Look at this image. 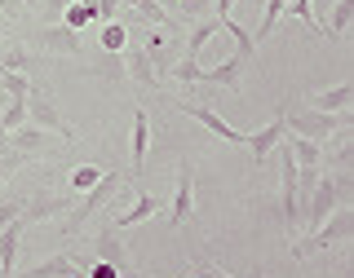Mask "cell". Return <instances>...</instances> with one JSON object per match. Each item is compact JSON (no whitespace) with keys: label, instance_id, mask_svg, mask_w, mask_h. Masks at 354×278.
Returning a JSON list of instances; mask_svg holds the SVG:
<instances>
[{"label":"cell","instance_id":"cell-33","mask_svg":"<svg viewBox=\"0 0 354 278\" xmlns=\"http://www.w3.org/2000/svg\"><path fill=\"white\" fill-rule=\"evenodd\" d=\"M208 5H213V0H177V14L199 18V14H208Z\"/></svg>","mask_w":354,"mask_h":278},{"label":"cell","instance_id":"cell-21","mask_svg":"<svg viewBox=\"0 0 354 278\" xmlns=\"http://www.w3.org/2000/svg\"><path fill=\"white\" fill-rule=\"evenodd\" d=\"M129 36H133V22H124V18H115V22H102V44L97 49H106V53H120L129 44Z\"/></svg>","mask_w":354,"mask_h":278},{"label":"cell","instance_id":"cell-12","mask_svg":"<svg viewBox=\"0 0 354 278\" xmlns=\"http://www.w3.org/2000/svg\"><path fill=\"white\" fill-rule=\"evenodd\" d=\"M243 62H248L243 53H230L221 66H213V71L199 75V84H204V88H226V93H235V88H239V75H243Z\"/></svg>","mask_w":354,"mask_h":278},{"label":"cell","instance_id":"cell-16","mask_svg":"<svg viewBox=\"0 0 354 278\" xmlns=\"http://www.w3.org/2000/svg\"><path fill=\"white\" fill-rule=\"evenodd\" d=\"M155 212H164V199H160V195H138V203H133L124 217H115L111 226H115V230H129V226H142V221H151Z\"/></svg>","mask_w":354,"mask_h":278},{"label":"cell","instance_id":"cell-9","mask_svg":"<svg viewBox=\"0 0 354 278\" xmlns=\"http://www.w3.org/2000/svg\"><path fill=\"white\" fill-rule=\"evenodd\" d=\"M36 44L44 53H66V58H80V31L62 27V22H49V27L36 31Z\"/></svg>","mask_w":354,"mask_h":278},{"label":"cell","instance_id":"cell-28","mask_svg":"<svg viewBox=\"0 0 354 278\" xmlns=\"http://www.w3.org/2000/svg\"><path fill=\"white\" fill-rule=\"evenodd\" d=\"M97 177H102V168H97V163H84V168H75V172H71L66 190H71V195H80V190H88V186L97 181Z\"/></svg>","mask_w":354,"mask_h":278},{"label":"cell","instance_id":"cell-38","mask_svg":"<svg viewBox=\"0 0 354 278\" xmlns=\"http://www.w3.org/2000/svg\"><path fill=\"white\" fill-rule=\"evenodd\" d=\"M120 278H155V274H133V270H124V274H120Z\"/></svg>","mask_w":354,"mask_h":278},{"label":"cell","instance_id":"cell-17","mask_svg":"<svg viewBox=\"0 0 354 278\" xmlns=\"http://www.w3.org/2000/svg\"><path fill=\"white\" fill-rule=\"evenodd\" d=\"M18 243H22V221H9V226L0 230V278H14Z\"/></svg>","mask_w":354,"mask_h":278},{"label":"cell","instance_id":"cell-7","mask_svg":"<svg viewBox=\"0 0 354 278\" xmlns=\"http://www.w3.org/2000/svg\"><path fill=\"white\" fill-rule=\"evenodd\" d=\"M283 132H288V110L279 106V115H274L270 124H266V128H257V132H248V137H243V141H248V155H252V163H257V168H261L266 159H270V150L279 146V137H283Z\"/></svg>","mask_w":354,"mask_h":278},{"label":"cell","instance_id":"cell-1","mask_svg":"<svg viewBox=\"0 0 354 278\" xmlns=\"http://www.w3.org/2000/svg\"><path fill=\"white\" fill-rule=\"evenodd\" d=\"M120 186H124V172L106 168L93 186H88V190H80V203H71V208H66V217H62V235H71V239L84 235V226H88L97 212H102L111 199L120 195Z\"/></svg>","mask_w":354,"mask_h":278},{"label":"cell","instance_id":"cell-5","mask_svg":"<svg viewBox=\"0 0 354 278\" xmlns=\"http://www.w3.org/2000/svg\"><path fill=\"white\" fill-rule=\"evenodd\" d=\"M75 203L71 190H36L31 199H22V226H40V221H53V217H66V208Z\"/></svg>","mask_w":354,"mask_h":278},{"label":"cell","instance_id":"cell-20","mask_svg":"<svg viewBox=\"0 0 354 278\" xmlns=\"http://www.w3.org/2000/svg\"><path fill=\"white\" fill-rule=\"evenodd\" d=\"M221 31V22L213 18V22H195L191 27V36H186V44H182V58H199V53H204V44L213 40Z\"/></svg>","mask_w":354,"mask_h":278},{"label":"cell","instance_id":"cell-23","mask_svg":"<svg viewBox=\"0 0 354 278\" xmlns=\"http://www.w3.org/2000/svg\"><path fill=\"white\" fill-rule=\"evenodd\" d=\"M350 18H354V0H332V9H328V36H346Z\"/></svg>","mask_w":354,"mask_h":278},{"label":"cell","instance_id":"cell-41","mask_svg":"<svg viewBox=\"0 0 354 278\" xmlns=\"http://www.w3.org/2000/svg\"><path fill=\"white\" fill-rule=\"evenodd\" d=\"M5 102H9V97H5V93H0V106H5Z\"/></svg>","mask_w":354,"mask_h":278},{"label":"cell","instance_id":"cell-42","mask_svg":"<svg viewBox=\"0 0 354 278\" xmlns=\"http://www.w3.org/2000/svg\"><path fill=\"white\" fill-rule=\"evenodd\" d=\"M319 5H332V0H319Z\"/></svg>","mask_w":354,"mask_h":278},{"label":"cell","instance_id":"cell-6","mask_svg":"<svg viewBox=\"0 0 354 278\" xmlns=\"http://www.w3.org/2000/svg\"><path fill=\"white\" fill-rule=\"evenodd\" d=\"M191 217H195V168L182 159V168H177V190L169 199V221L173 226H186Z\"/></svg>","mask_w":354,"mask_h":278},{"label":"cell","instance_id":"cell-11","mask_svg":"<svg viewBox=\"0 0 354 278\" xmlns=\"http://www.w3.org/2000/svg\"><path fill=\"white\" fill-rule=\"evenodd\" d=\"M93 252H97V261L115 265L120 274L129 270V252H124V243H120V230H115V226H102V230L93 235Z\"/></svg>","mask_w":354,"mask_h":278},{"label":"cell","instance_id":"cell-26","mask_svg":"<svg viewBox=\"0 0 354 278\" xmlns=\"http://www.w3.org/2000/svg\"><path fill=\"white\" fill-rule=\"evenodd\" d=\"M0 93H5V97H27L31 93V80L22 71H0Z\"/></svg>","mask_w":354,"mask_h":278},{"label":"cell","instance_id":"cell-14","mask_svg":"<svg viewBox=\"0 0 354 278\" xmlns=\"http://www.w3.org/2000/svg\"><path fill=\"white\" fill-rule=\"evenodd\" d=\"M49 137L53 132H44V128H36V124H22V128H14L9 132V150H18V155H44L49 150Z\"/></svg>","mask_w":354,"mask_h":278},{"label":"cell","instance_id":"cell-29","mask_svg":"<svg viewBox=\"0 0 354 278\" xmlns=\"http://www.w3.org/2000/svg\"><path fill=\"white\" fill-rule=\"evenodd\" d=\"M27 49H22V44H18V49H5V53H0V71H27Z\"/></svg>","mask_w":354,"mask_h":278},{"label":"cell","instance_id":"cell-2","mask_svg":"<svg viewBox=\"0 0 354 278\" xmlns=\"http://www.w3.org/2000/svg\"><path fill=\"white\" fill-rule=\"evenodd\" d=\"M350 226H354V212H350V203L332 208L324 226L306 230V239H297V243H292V257H310V252H324V248H332V243L350 239Z\"/></svg>","mask_w":354,"mask_h":278},{"label":"cell","instance_id":"cell-13","mask_svg":"<svg viewBox=\"0 0 354 278\" xmlns=\"http://www.w3.org/2000/svg\"><path fill=\"white\" fill-rule=\"evenodd\" d=\"M147 150H151V119H147V110H138L133 115V137H129V163H133V172H147Z\"/></svg>","mask_w":354,"mask_h":278},{"label":"cell","instance_id":"cell-18","mask_svg":"<svg viewBox=\"0 0 354 278\" xmlns=\"http://www.w3.org/2000/svg\"><path fill=\"white\" fill-rule=\"evenodd\" d=\"M120 5H129L138 22H151V27H177V18L160 5V0H120Z\"/></svg>","mask_w":354,"mask_h":278},{"label":"cell","instance_id":"cell-37","mask_svg":"<svg viewBox=\"0 0 354 278\" xmlns=\"http://www.w3.org/2000/svg\"><path fill=\"white\" fill-rule=\"evenodd\" d=\"M5 150H9V132L0 128V155H5Z\"/></svg>","mask_w":354,"mask_h":278},{"label":"cell","instance_id":"cell-40","mask_svg":"<svg viewBox=\"0 0 354 278\" xmlns=\"http://www.w3.org/2000/svg\"><path fill=\"white\" fill-rule=\"evenodd\" d=\"M160 5H177V0H160Z\"/></svg>","mask_w":354,"mask_h":278},{"label":"cell","instance_id":"cell-35","mask_svg":"<svg viewBox=\"0 0 354 278\" xmlns=\"http://www.w3.org/2000/svg\"><path fill=\"white\" fill-rule=\"evenodd\" d=\"M195 274H199V278H230V274H221L213 261H195Z\"/></svg>","mask_w":354,"mask_h":278},{"label":"cell","instance_id":"cell-36","mask_svg":"<svg viewBox=\"0 0 354 278\" xmlns=\"http://www.w3.org/2000/svg\"><path fill=\"white\" fill-rule=\"evenodd\" d=\"M93 278H120V270H115V265H106V261H97L93 265Z\"/></svg>","mask_w":354,"mask_h":278},{"label":"cell","instance_id":"cell-8","mask_svg":"<svg viewBox=\"0 0 354 278\" xmlns=\"http://www.w3.org/2000/svg\"><path fill=\"white\" fill-rule=\"evenodd\" d=\"M177 110H182V115H191L195 124H204L208 132H213V137H221V141H235V146H243V132L239 128H230L226 119L217 115L213 106H195V102H177Z\"/></svg>","mask_w":354,"mask_h":278},{"label":"cell","instance_id":"cell-39","mask_svg":"<svg viewBox=\"0 0 354 278\" xmlns=\"http://www.w3.org/2000/svg\"><path fill=\"white\" fill-rule=\"evenodd\" d=\"M18 5H36V0H18Z\"/></svg>","mask_w":354,"mask_h":278},{"label":"cell","instance_id":"cell-31","mask_svg":"<svg viewBox=\"0 0 354 278\" xmlns=\"http://www.w3.org/2000/svg\"><path fill=\"white\" fill-rule=\"evenodd\" d=\"M120 9H124L120 0H97V5H93V22H115Z\"/></svg>","mask_w":354,"mask_h":278},{"label":"cell","instance_id":"cell-4","mask_svg":"<svg viewBox=\"0 0 354 278\" xmlns=\"http://www.w3.org/2000/svg\"><path fill=\"white\" fill-rule=\"evenodd\" d=\"M22 102H27V124H36V128H44V132H53V137H62L66 146L75 141V128L66 124V115L58 110V102H53L44 88H31Z\"/></svg>","mask_w":354,"mask_h":278},{"label":"cell","instance_id":"cell-27","mask_svg":"<svg viewBox=\"0 0 354 278\" xmlns=\"http://www.w3.org/2000/svg\"><path fill=\"white\" fill-rule=\"evenodd\" d=\"M93 71H97V75H106V80H124V58H120V53H106V49H102V58L93 62Z\"/></svg>","mask_w":354,"mask_h":278},{"label":"cell","instance_id":"cell-30","mask_svg":"<svg viewBox=\"0 0 354 278\" xmlns=\"http://www.w3.org/2000/svg\"><path fill=\"white\" fill-rule=\"evenodd\" d=\"M22 163H27V155H18V150H5V155H0V186H5L9 177L22 168Z\"/></svg>","mask_w":354,"mask_h":278},{"label":"cell","instance_id":"cell-24","mask_svg":"<svg viewBox=\"0 0 354 278\" xmlns=\"http://www.w3.org/2000/svg\"><path fill=\"white\" fill-rule=\"evenodd\" d=\"M22 124H27V102H22V97H9V102L0 106V128L14 132V128H22Z\"/></svg>","mask_w":354,"mask_h":278},{"label":"cell","instance_id":"cell-32","mask_svg":"<svg viewBox=\"0 0 354 278\" xmlns=\"http://www.w3.org/2000/svg\"><path fill=\"white\" fill-rule=\"evenodd\" d=\"M22 217V199H0V230Z\"/></svg>","mask_w":354,"mask_h":278},{"label":"cell","instance_id":"cell-15","mask_svg":"<svg viewBox=\"0 0 354 278\" xmlns=\"http://www.w3.org/2000/svg\"><path fill=\"white\" fill-rule=\"evenodd\" d=\"M22 278H84V270L75 265V257H66V252H58V257H49V261H40V265H31Z\"/></svg>","mask_w":354,"mask_h":278},{"label":"cell","instance_id":"cell-25","mask_svg":"<svg viewBox=\"0 0 354 278\" xmlns=\"http://www.w3.org/2000/svg\"><path fill=\"white\" fill-rule=\"evenodd\" d=\"M62 27H71V31H80V27H88V22H93V9H88V5H80V0H71V5H66L62 9Z\"/></svg>","mask_w":354,"mask_h":278},{"label":"cell","instance_id":"cell-10","mask_svg":"<svg viewBox=\"0 0 354 278\" xmlns=\"http://www.w3.org/2000/svg\"><path fill=\"white\" fill-rule=\"evenodd\" d=\"M120 58H124V75H129V80H138L142 88H160V75H155V66H151V58H147L142 44H124Z\"/></svg>","mask_w":354,"mask_h":278},{"label":"cell","instance_id":"cell-3","mask_svg":"<svg viewBox=\"0 0 354 278\" xmlns=\"http://www.w3.org/2000/svg\"><path fill=\"white\" fill-rule=\"evenodd\" d=\"M346 124H350V110H301V115H288V132H297L306 141H319V146L328 137H337Z\"/></svg>","mask_w":354,"mask_h":278},{"label":"cell","instance_id":"cell-34","mask_svg":"<svg viewBox=\"0 0 354 278\" xmlns=\"http://www.w3.org/2000/svg\"><path fill=\"white\" fill-rule=\"evenodd\" d=\"M36 5L44 9V18H49V22H58V18H62V9L71 5V0H36Z\"/></svg>","mask_w":354,"mask_h":278},{"label":"cell","instance_id":"cell-22","mask_svg":"<svg viewBox=\"0 0 354 278\" xmlns=\"http://www.w3.org/2000/svg\"><path fill=\"white\" fill-rule=\"evenodd\" d=\"M283 9H288V0H261V22H257V31H252V44L270 40V31H274V22L283 18Z\"/></svg>","mask_w":354,"mask_h":278},{"label":"cell","instance_id":"cell-19","mask_svg":"<svg viewBox=\"0 0 354 278\" xmlns=\"http://www.w3.org/2000/svg\"><path fill=\"white\" fill-rule=\"evenodd\" d=\"M350 102H354V84L346 80V84H332L324 93H315L310 110H350Z\"/></svg>","mask_w":354,"mask_h":278}]
</instances>
